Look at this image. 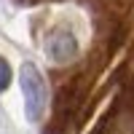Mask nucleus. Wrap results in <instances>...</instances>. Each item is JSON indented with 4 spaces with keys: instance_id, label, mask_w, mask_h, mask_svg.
Masks as SVG:
<instances>
[{
    "instance_id": "f257e3e1",
    "label": "nucleus",
    "mask_w": 134,
    "mask_h": 134,
    "mask_svg": "<svg viewBox=\"0 0 134 134\" xmlns=\"http://www.w3.org/2000/svg\"><path fill=\"white\" fill-rule=\"evenodd\" d=\"M19 83H21V94H24V110L27 118L35 124L46 113V102H48V91H46V81H43L40 70L32 62H24L19 70Z\"/></svg>"
},
{
    "instance_id": "f03ea898",
    "label": "nucleus",
    "mask_w": 134,
    "mask_h": 134,
    "mask_svg": "<svg viewBox=\"0 0 134 134\" xmlns=\"http://www.w3.org/2000/svg\"><path fill=\"white\" fill-rule=\"evenodd\" d=\"M46 54L51 62L57 64H67L78 57V40L70 30H54L48 40H46Z\"/></svg>"
},
{
    "instance_id": "7ed1b4c3",
    "label": "nucleus",
    "mask_w": 134,
    "mask_h": 134,
    "mask_svg": "<svg viewBox=\"0 0 134 134\" xmlns=\"http://www.w3.org/2000/svg\"><path fill=\"white\" fill-rule=\"evenodd\" d=\"M11 86V64L0 57V91H5Z\"/></svg>"
}]
</instances>
